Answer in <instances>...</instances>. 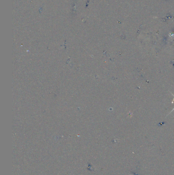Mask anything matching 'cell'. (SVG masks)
Masks as SVG:
<instances>
[{
	"label": "cell",
	"instance_id": "obj_1",
	"mask_svg": "<svg viewBox=\"0 0 174 175\" xmlns=\"http://www.w3.org/2000/svg\"><path fill=\"white\" fill-rule=\"evenodd\" d=\"M170 93H171V95H172V96H173V101H174V95H173L172 93H171L170 92ZM173 110H174V108H173V109H172V110L171 111V112H170V113H169V114H168L167 115V116H168V115L169 114H170V113H171V112H172Z\"/></svg>",
	"mask_w": 174,
	"mask_h": 175
}]
</instances>
